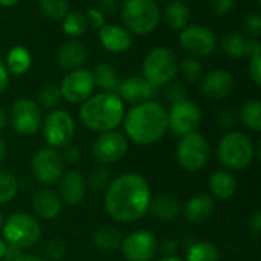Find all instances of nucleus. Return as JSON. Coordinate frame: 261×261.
Wrapping results in <instances>:
<instances>
[{"mask_svg": "<svg viewBox=\"0 0 261 261\" xmlns=\"http://www.w3.org/2000/svg\"><path fill=\"white\" fill-rule=\"evenodd\" d=\"M150 202V185L138 173H124L106 188L104 208L119 223H133L142 219L148 213Z\"/></svg>", "mask_w": 261, "mask_h": 261, "instance_id": "nucleus-1", "label": "nucleus"}, {"mask_svg": "<svg viewBox=\"0 0 261 261\" xmlns=\"http://www.w3.org/2000/svg\"><path fill=\"white\" fill-rule=\"evenodd\" d=\"M127 139L138 145H151L164 138L168 132L167 109L158 101L135 104L125 112L122 119Z\"/></svg>", "mask_w": 261, "mask_h": 261, "instance_id": "nucleus-2", "label": "nucleus"}, {"mask_svg": "<svg viewBox=\"0 0 261 261\" xmlns=\"http://www.w3.org/2000/svg\"><path fill=\"white\" fill-rule=\"evenodd\" d=\"M125 104L116 93L101 92L81 104L80 119L92 132L104 133L116 130L124 119Z\"/></svg>", "mask_w": 261, "mask_h": 261, "instance_id": "nucleus-3", "label": "nucleus"}, {"mask_svg": "<svg viewBox=\"0 0 261 261\" xmlns=\"http://www.w3.org/2000/svg\"><path fill=\"white\" fill-rule=\"evenodd\" d=\"M121 20L132 35H148L161 23L162 12L154 0H124L121 3Z\"/></svg>", "mask_w": 261, "mask_h": 261, "instance_id": "nucleus-4", "label": "nucleus"}, {"mask_svg": "<svg viewBox=\"0 0 261 261\" xmlns=\"http://www.w3.org/2000/svg\"><path fill=\"white\" fill-rule=\"evenodd\" d=\"M217 158L225 168L245 170L255 159V144L252 138L243 132H228L217 145Z\"/></svg>", "mask_w": 261, "mask_h": 261, "instance_id": "nucleus-5", "label": "nucleus"}, {"mask_svg": "<svg viewBox=\"0 0 261 261\" xmlns=\"http://www.w3.org/2000/svg\"><path fill=\"white\" fill-rule=\"evenodd\" d=\"M144 78L156 89L174 81L179 73V58L170 47L158 46L147 52L142 63Z\"/></svg>", "mask_w": 261, "mask_h": 261, "instance_id": "nucleus-6", "label": "nucleus"}, {"mask_svg": "<svg viewBox=\"0 0 261 261\" xmlns=\"http://www.w3.org/2000/svg\"><path fill=\"white\" fill-rule=\"evenodd\" d=\"M3 240L6 245L14 246L17 249H28L32 248L41 236V226L32 216L26 213H15L3 222L2 226Z\"/></svg>", "mask_w": 261, "mask_h": 261, "instance_id": "nucleus-7", "label": "nucleus"}, {"mask_svg": "<svg viewBox=\"0 0 261 261\" xmlns=\"http://www.w3.org/2000/svg\"><path fill=\"white\" fill-rule=\"evenodd\" d=\"M176 161L185 171L196 173L203 170L210 161V144L206 138L197 130L180 136L176 147Z\"/></svg>", "mask_w": 261, "mask_h": 261, "instance_id": "nucleus-8", "label": "nucleus"}, {"mask_svg": "<svg viewBox=\"0 0 261 261\" xmlns=\"http://www.w3.org/2000/svg\"><path fill=\"white\" fill-rule=\"evenodd\" d=\"M41 133L50 148H64L75 138V121L69 112L63 109L50 110L41 122Z\"/></svg>", "mask_w": 261, "mask_h": 261, "instance_id": "nucleus-9", "label": "nucleus"}, {"mask_svg": "<svg viewBox=\"0 0 261 261\" xmlns=\"http://www.w3.org/2000/svg\"><path fill=\"white\" fill-rule=\"evenodd\" d=\"M179 44L190 57L205 58L216 52L217 37L213 29L202 24H188L180 31Z\"/></svg>", "mask_w": 261, "mask_h": 261, "instance_id": "nucleus-10", "label": "nucleus"}, {"mask_svg": "<svg viewBox=\"0 0 261 261\" xmlns=\"http://www.w3.org/2000/svg\"><path fill=\"white\" fill-rule=\"evenodd\" d=\"M9 122L17 133L23 136H32L41 127V122H43L41 109L34 99L18 98L11 106Z\"/></svg>", "mask_w": 261, "mask_h": 261, "instance_id": "nucleus-11", "label": "nucleus"}, {"mask_svg": "<svg viewBox=\"0 0 261 261\" xmlns=\"http://www.w3.org/2000/svg\"><path fill=\"white\" fill-rule=\"evenodd\" d=\"M64 159L61 153L55 148L44 147L40 148L32 158V174L35 180L41 185H52L60 180L64 174Z\"/></svg>", "mask_w": 261, "mask_h": 261, "instance_id": "nucleus-12", "label": "nucleus"}, {"mask_svg": "<svg viewBox=\"0 0 261 261\" xmlns=\"http://www.w3.org/2000/svg\"><path fill=\"white\" fill-rule=\"evenodd\" d=\"M58 87L63 99H66L69 104H83L93 95L95 90L92 70L84 67L70 70L63 76Z\"/></svg>", "mask_w": 261, "mask_h": 261, "instance_id": "nucleus-13", "label": "nucleus"}, {"mask_svg": "<svg viewBox=\"0 0 261 261\" xmlns=\"http://www.w3.org/2000/svg\"><path fill=\"white\" fill-rule=\"evenodd\" d=\"M128 150V139L124 133L118 130H110L99 133L96 138L92 154L99 165H110L121 161Z\"/></svg>", "mask_w": 261, "mask_h": 261, "instance_id": "nucleus-14", "label": "nucleus"}, {"mask_svg": "<svg viewBox=\"0 0 261 261\" xmlns=\"http://www.w3.org/2000/svg\"><path fill=\"white\" fill-rule=\"evenodd\" d=\"M168 115V130L177 136L196 132L202 122L200 107L190 99L171 104V109L167 110Z\"/></svg>", "mask_w": 261, "mask_h": 261, "instance_id": "nucleus-15", "label": "nucleus"}, {"mask_svg": "<svg viewBox=\"0 0 261 261\" xmlns=\"http://www.w3.org/2000/svg\"><path fill=\"white\" fill-rule=\"evenodd\" d=\"M158 239L153 232L139 229L130 232L121 242V252L127 261H151L158 254Z\"/></svg>", "mask_w": 261, "mask_h": 261, "instance_id": "nucleus-16", "label": "nucleus"}, {"mask_svg": "<svg viewBox=\"0 0 261 261\" xmlns=\"http://www.w3.org/2000/svg\"><path fill=\"white\" fill-rule=\"evenodd\" d=\"M236 81L231 72L225 69H216L206 73L200 83V90L205 98L211 101H223L234 90Z\"/></svg>", "mask_w": 261, "mask_h": 261, "instance_id": "nucleus-17", "label": "nucleus"}, {"mask_svg": "<svg viewBox=\"0 0 261 261\" xmlns=\"http://www.w3.org/2000/svg\"><path fill=\"white\" fill-rule=\"evenodd\" d=\"M156 87H153L144 76H128L119 81L116 89V95L122 99V102L128 104H141L145 101H151L156 95Z\"/></svg>", "mask_w": 261, "mask_h": 261, "instance_id": "nucleus-18", "label": "nucleus"}, {"mask_svg": "<svg viewBox=\"0 0 261 261\" xmlns=\"http://www.w3.org/2000/svg\"><path fill=\"white\" fill-rule=\"evenodd\" d=\"M98 38L104 50L110 54H124L133 44V35L121 24L106 23L98 29Z\"/></svg>", "mask_w": 261, "mask_h": 261, "instance_id": "nucleus-19", "label": "nucleus"}, {"mask_svg": "<svg viewBox=\"0 0 261 261\" xmlns=\"http://www.w3.org/2000/svg\"><path fill=\"white\" fill-rule=\"evenodd\" d=\"M86 191H87V180L80 171L72 170L60 177L58 197L66 205L70 206L80 205L86 197Z\"/></svg>", "mask_w": 261, "mask_h": 261, "instance_id": "nucleus-20", "label": "nucleus"}, {"mask_svg": "<svg viewBox=\"0 0 261 261\" xmlns=\"http://www.w3.org/2000/svg\"><path fill=\"white\" fill-rule=\"evenodd\" d=\"M257 47H261L258 38H248L245 34L237 31L228 32L222 40V50L232 60L249 58Z\"/></svg>", "mask_w": 261, "mask_h": 261, "instance_id": "nucleus-21", "label": "nucleus"}, {"mask_svg": "<svg viewBox=\"0 0 261 261\" xmlns=\"http://www.w3.org/2000/svg\"><path fill=\"white\" fill-rule=\"evenodd\" d=\"M86 60H87V47L80 38H69L60 46L57 52L58 66L67 72L83 67Z\"/></svg>", "mask_w": 261, "mask_h": 261, "instance_id": "nucleus-22", "label": "nucleus"}, {"mask_svg": "<svg viewBox=\"0 0 261 261\" xmlns=\"http://www.w3.org/2000/svg\"><path fill=\"white\" fill-rule=\"evenodd\" d=\"M61 203L63 202L60 200L58 194L49 188L38 190L32 197V210L43 220L57 219L61 213Z\"/></svg>", "mask_w": 261, "mask_h": 261, "instance_id": "nucleus-23", "label": "nucleus"}, {"mask_svg": "<svg viewBox=\"0 0 261 261\" xmlns=\"http://www.w3.org/2000/svg\"><path fill=\"white\" fill-rule=\"evenodd\" d=\"M214 210H216V203L211 196L196 194L184 205L182 214L191 223H202L214 214Z\"/></svg>", "mask_w": 261, "mask_h": 261, "instance_id": "nucleus-24", "label": "nucleus"}, {"mask_svg": "<svg viewBox=\"0 0 261 261\" xmlns=\"http://www.w3.org/2000/svg\"><path fill=\"white\" fill-rule=\"evenodd\" d=\"M148 213H151V216L158 220L168 222L182 214V205L176 196L170 193H161L151 199Z\"/></svg>", "mask_w": 261, "mask_h": 261, "instance_id": "nucleus-25", "label": "nucleus"}, {"mask_svg": "<svg viewBox=\"0 0 261 261\" xmlns=\"http://www.w3.org/2000/svg\"><path fill=\"white\" fill-rule=\"evenodd\" d=\"M208 187H210L213 197L219 200H229L237 193V180L226 170H219L213 173V176L210 177Z\"/></svg>", "mask_w": 261, "mask_h": 261, "instance_id": "nucleus-26", "label": "nucleus"}, {"mask_svg": "<svg viewBox=\"0 0 261 261\" xmlns=\"http://www.w3.org/2000/svg\"><path fill=\"white\" fill-rule=\"evenodd\" d=\"M191 18V12L187 3L180 0H171L164 8V20L165 24L173 31H182L188 26Z\"/></svg>", "mask_w": 261, "mask_h": 261, "instance_id": "nucleus-27", "label": "nucleus"}, {"mask_svg": "<svg viewBox=\"0 0 261 261\" xmlns=\"http://www.w3.org/2000/svg\"><path fill=\"white\" fill-rule=\"evenodd\" d=\"M92 76H93L95 87L101 89L102 92L116 93L121 80L115 66H112L110 63H98L92 70Z\"/></svg>", "mask_w": 261, "mask_h": 261, "instance_id": "nucleus-28", "label": "nucleus"}, {"mask_svg": "<svg viewBox=\"0 0 261 261\" xmlns=\"http://www.w3.org/2000/svg\"><path fill=\"white\" fill-rule=\"evenodd\" d=\"M5 66L9 75H24L32 66V55L24 46H14L6 55Z\"/></svg>", "mask_w": 261, "mask_h": 261, "instance_id": "nucleus-29", "label": "nucleus"}, {"mask_svg": "<svg viewBox=\"0 0 261 261\" xmlns=\"http://www.w3.org/2000/svg\"><path fill=\"white\" fill-rule=\"evenodd\" d=\"M121 242H122V236L119 229L110 225L98 228L93 234V245L102 252H113L119 249Z\"/></svg>", "mask_w": 261, "mask_h": 261, "instance_id": "nucleus-30", "label": "nucleus"}, {"mask_svg": "<svg viewBox=\"0 0 261 261\" xmlns=\"http://www.w3.org/2000/svg\"><path fill=\"white\" fill-rule=\"evenodd\" d=\"M240 122L251 132H261V102L260 99H248L239 113Z\"/></svg>", "mask_w": 261, "mask_h": 261, "instance_id": "nucleus-31", "label": "nucleus"}, {"mask_svg": "<svg viewBox=\"0 0 261 261\" xmlns=\"http://www.w3.org/2000/svg\"><path fill=\"white\" fill-rule=\"evenodd\" d=\"M87 20L84 12L80 11H69L66 17L61 20L63 32L70 38H80L87 31Z\"/></svg>", "mask_w": 261, "mask_h": 261, "instance_id": "nucleus-32", "label": "nucleus"}, {"mask_svg": "<svg viewBox=\"0 0 261 261\" xmlns=\"http://www.w3.org/2000/svg\"><path fill=\"white\" fill-rule=\"evenodd\" d=\"M187 261H219V249L210 242H193L187 248Z\"/></svg>", "mask_w": 261, "mask_h": 261, "instance_id": "nucleus-33", "label": "nucleus"}, {"mask_svg": "<svg viewBox=\"0 0 261 261\" xmlns=\"http://www.w3.org/2000/svg\"><path fill=\"white\" fill-rule=\"evenodd\" d=\"M63 96L60 92V87L55 84H46L44 87H41L38 90L37 95V104L40 106V109H46V110H54L60 106Z\"/></svg>", "mask_w": 261, "mask_h": 261, "instance_id": "nucleus-34", "label": "nucleus"}, {"mask_svg": "<svg viewBox=\"0 0 261 261\" xmlns=\"http://www.w3.org/2000/svg\"><path fill=\"white\" fill-rule=\"evenodd\" d=\"M38 8L44 17L61 21L69 12V2L67 0H38Z\"/></svg>", "mask_w": 261, "mask_h": 261, "instance_id": "nucleus-35", "label": "nucleus"}, {"mask_svg": "<svg viewBox=\"0 0 261 261\" xmlns=\"http://www.w3.org/2000/svg\"><path fill=\"white\" fill-rule=\"evenodd\" d=\"M179 72L188 83H197L203 75V64L199 58L187 57L182 61H179Z\"/></svg>", "mask_w": 261, "mask_h": 261, "instance_id": "nucleus-36", "label": "nucleus"}, {"mask_svg": "<svg viewBox=\"0 0 261 261\" xmlns=\"http://www.w3.org/2000/svg\"><path fill=\"white\" fill-rule=\"evenodd\" d=\"M18 191L15 176L8 170H0V203L11 202Z\"/></svg>", "mask_w": 261, "mask_h": 261, "instance_id": "nucleus-37", "label": "nucleus"}, {"mask_svg": "<svg viewBox=\"0 0 261 261\" xmlns=\"http://www.w3.org/2000/svg\"><path fill=\"white\" fill-rule=\"evenodd\" d=\"M66 252H67V245L64 240L58 239V237H54L50 239L46 246H44V260L46 261H61L66 257Z\"/></svg>", "mask_w": 261, "mask_h": 261, "instance_id": "nucleus-38", "label": "nucleus"}, {"mask_svg": "<svg viewBox=\"0 0 261 261\" xmlns=\"http://www.w3.org/2000/svg\"><path fill=\"white\" fill-rule=\"evenodd\" d=\"M89 187L93 190V191H106V188L109 187L110 184V176H109V171L104 165H99L96 168H93L90 171V176H89Z\"/></svg>", "mask_w": 261, "mask_h": 261, "instance_id": "nucleus-39", "label": "nucleus"}, {"mask_svg": "<svg viewBox=\"0 0 261 261\" xmlns=\"http://www.w3.org/2000/svg\"><path fill=\"white\" fill-rule=\"evenodd\" d=\"M243 34L248 38H258L261 35V15L258 11H251L243 18Z\"/></svg>", "mask_w": 261, "mask_h": 261, "instance_id": "nucleus-40", "label": "nucleus"}, {"mask_svg": "<svg viewBox=\"0 0 261 261\" xmlns=\"http://www.w3.org/2000/svg\"><path fill=\"white\" fill-rule=\"evenodd\" d=\"M187 87L184 83L180 81H171L165 86V96L167 99L171 102V104H176V102H180V101H185L188 99L187 98Z\"/></svg>", "mask_w": 261, "mask_h": 261, "instance_id": "nucleus-41", "label": "nucleus"}, {"mask_svg": "<svg viewBox=\"0 0 261 261\" xmlns=\"http://www.w3.org/2000/svg\"><path fill=\"white\" fill-rule=\"evenodd\" d=\"M249 76L254 81L255 86H261V47H257L249 55Z\"/></svg>", "mask_w": 261, "mask_h": 261, "instance_id": "nucleus-42", "label": "nucleus"}, {"mask_svg": "<svg viewBox=\"0 0 261 261\" xmlns=\"http://www.w3.org/2000/svg\"><path fill=\"white\" fill-rule=\"evenodd\" d=\"M211 12L217 17H225L232 12L236 8V0H211L210 2Z\"/></svg>", "mask_w": 261, "mask_h": 261, "instance_id": "nucleus-43", "label": "nucleus"}, {"mask_svg": "<svg viewBox=\"0 0 261 261\" xmlns=\"http://www.w3.org/2000/svg\"><path fill=\"white\" fill-rule=\"evenodd\" d=\"M86 20H87V26L93 28V29H99L102 24H106V15L98 9V8H90L87 9V12H84Z\"/></svg>", "mask_w": 261, "mask_h": 261, "instance_id": "nucleus-44", "label": "nucleus"}, {"mask_svg": "<svg viewBox=\"0 0 261 261\" xmlns=\"http://www.w3.org/2000/svg\"><path fill=\"white\" fill-rule=\"evenodd\" d=\"M121 0H98L96 8L104 14V15H115L121 9Z\"/></svg>", "mask_w": 261, "mask_h": 261, "instance_id": "nucleus-45", "label": "nucleus"}, {"mask_svg": "<svg viewBox=\"0 0 261 261\" xmlns=\"http://www.w3.org/2000/svg\"><path fill=\"white\" fill-rule=\"evenodd\" d=\"M237 122V116L232 110H220L217 113V124L222 128H232Z\"/></svg>", "mask_w": 261, "mask_h": 261, "instance_id": "nucleus-46", "label": "nucleus"}, {"mask_svg": "<svg viewBox=\"0 0 261 261\" xmlns=\"http://www.w3.org/2000/svg\"><path fill=\"white\" fill-rule=\"evenodd\" d=\"M158 251H161V254L164 255V258L168 257H176V251H177V243L173 239H167L161 243V246H158Z\"/></svg>", "mask_w": 261, "mask_h": 261, "instance_id": "nucleus-47", "label": "nucleus"}, {"mask_svg": "<svg viewBox=\"0 0 261 261\" xmlns=\"http://www.w3.org/2000/svg\"><path fill=\"white\" fill-rule=\"evenodd\" d=\"M64 162H69V164H75L81 159V150L78 147H73V145H67L64 147V153L61 154Z\"/></svg>", "mask_w": 261, "mask_h": 261, "instance_id": "nucleus-48", "label": "nucleus"}, {"mask_svg": "<svg viewBox=\"0 0 261 261\" xmlns=\"http://www.w3.org/2000/svg\"><path fill=\"white\" fill-rule=\"evenodd\" d=\"M249 231L252 234V237L258 239L261 234V213L257 211L254 213V216L249 219Z\"/></svg>", "mask_w": 261, "mask_h": 261, "instance_id": "nucleus-49", "label": "nucleus"}, {"mask_svg": "<svg viewBox=\"0 0 261 261\" xmlns=\"http://www.w3.org/2000/svg\"><path fill=\"white\" fill-rule=\"evenodd\" d=\"M9 80H11V75L5 66V63L0 61V95L6 92V89L9 86Z\"/></svg>", "mask_w": 261, "mask_h": 261, "instance_id": "nucleus-50", "label": "nucleus"}, {"mask_svg": "<svg viewBox=\"0 0 261 261\" xmlns=\"http://www.w3.org/2000/svg\"><path fill=\"white\" fill-rule=\"evenodd\" d=\"M23 252H21V249H17V248H14V246H9L8 245V249H6V254H5V257H3V260L5 261H15L20 255H21Z\"/></svg>", "mask_w": 261, "mask_h": 261, "instance_id": "nucleus-51", "label": "nucleus"}, {"mask_svg": "<svg viewBox=\"0 0 261 261\" xmlns=\"http://www.w3.org/2000/svg\"><path fill=\"white\" fill-rule=\"evenodd\" d=\"M15 261H46L44 258L38 257V255H34V254H21Z\"/></svg>", "mask_w": 261, "mask_h": 261, "instance_id": "nucleus-52", "label": "nucleus"}, {"mask_svg": "<svg viewBox=\"0 0 261 261\" xmlns=\"http://www.w3.org/2000/svg\"><path fill=\"white\" fill-rule=\"evenodd\" d=\"M6 124H8V116H6L5 110L0 107V130H3L6 127Z\"/></svg>", "mask_w": 261, "mask_h": 261, "instance_id": "nucleus-53", "label": "nucleus"}, {"mask_svg": "<svg viewBox=\"0 0 261 261\" xmlns=\"http://www.w3.org/2000/svg\"><path fill=\"white\" fill-rule=\"evenodd\" d=\"M5 156H6V142L3 141V138H0V164L3 162Z\"/></svg>", "mask_w": 261, "mask_h": 261, "instance_id": "nucleus-54", "label": "nucleus"}, {"mask_svg": "<svg viewBox=\"0 0 261 261\" xmlns=\"http://www.w3.org/2000/svg\"><path fill=\"white\" fill-rule=\"evenodd\" d=\"M6 249H8V245H6V242L0 237V261L3 260V257H5V254H6Z\"/></svg>", "mask_w": 261, "mask_h": 261, "instance_id": "nucleus-55", "label": "nucleus"}, {"mask_svg": "<svg viewBox=\"0 0 261 261\" xmlns=\"http://www.w3.org/2000/svg\"><path fill=\"white\" fill-rule=\"evenodd\" d=\"M20 0H0V6H5V8H11L14 5H17Z\"/></svg>", "mask_w": 261, "mask_h": 261, "instance_id": "nucleus-56", "label": "nucleus"}, {"mask_svg": "<svg viewBox=\"0 0 261 261\" xmlns=\"http://www.w3.org/2000/svg\"><path fill=\"white\" fill-rule=\"evenodd\" d=\"M159 261H184L180 260V258H177V257H168V258H162V260Z\"/></svg>", "mask_w": 261, "mask_h": 261, "instance_id": "nucleus-57", "label": "nucleus"}, {"mask_svg": "<svg viewBox=\"0 0 261 261\" xmlns=\"http://www.w3.org/2000/svg\"><path fill=\"white\" fill-rule=\"evenodd\" d=\"M2 226H3V216H2V211H0V229H2Z\"/></svg>", "mask_w": 261, "mask_h": 261, "instance_id": "nucleus-58", "label": "nucleus"}, {"mask_svg": "<svg viewBox=\"0 0 261 261\" xmlns=\"http://www.w3.org/2000/svg\"><path fill=\"white\" fill-rule=\"evenodd\" d=\"M156 3H159V2H167V0H154Z\"/></svg>", "mask_w": 261, "mask_h": 261, "instance_id": "nucleus-59", "label": "nucleus"}, {"mask_svg": "<svg viewBox=\"0 0 261 261\" xmlns=\"http://www.w3.org/2000/svg\"><path fill=\"white\" fill-rule=\"evenodd\" d=\"M180 2H184V3H187V2H191V0H180Z\"/></svg>", "mask_w": 261, "mask_h": 261, "instance_id": "nucleus-60", "label": "nucleus"}]
</instances>
